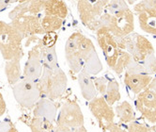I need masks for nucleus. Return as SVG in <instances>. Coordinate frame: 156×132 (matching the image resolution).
Returning <instances> with one entry per match:
<instances>
[{"label":"nucleus","mask_w":156,"mask_h":132,"mask_svg":"<svg viewBox=\"0 0 156 132\" xmlns=\"http://www.w3.org/2000/svg\"><path fill=\"white\" fill-rule=\"evenodd\" d=\"M149 89H151V90H152L154 93H156V75L154 76V78H152L151 82V84L149 85Z\"/></svg>","instance_id":"c9c22d12"},{"label":"nucleus","mask_w":156,"mask_h":132,"mask_svg":"<svg viewBox=\"0 0 156 132\" xmlns=\"http://www.w3.org/2000/svg\"><path fill=\"white\" fill-rule=\"evenodd\" d=\"M9 132H19L18 130H17V128L12 125V128H10V130L9 131Z\"/></svg>","instance_id":"4c0bfd02"},{"label":"nucleus","mask_w":156,"mask_h":132,"mask_svg":"<svg viewBox=\"0 0 156 132\" xmlns=\"http://www.w3.org/2000/svg\"><path fill=\"white\" fill-rule=\"evenodd\" d=\"M84 115L80 106L74 101L66 102L59 111L55 127L60 129H74L83 127Z\"/></svg>","instance_id":"423d86ee"},{"label":"nucleus","mask_w":156,"mask_h":132,"mask_svg":"<svg viewBox=\"0 0 156 132\" xmlns=\"http://www.w3.org/2000/svg\"><path fill=\"white\" fill-rule=\"evenodd\" d=\"M28 7H29V1L20 2L16 7H14L10 10V13H9V18L10 20H13L17 17L28 14Z\"/></svg>","instance_id":"a878e982"},{"label":"nucleus","mask_w":156,"mask_h":132,"mask_svg":"<svg viewBox=\"0 0 156 132\" xmlns=\"http://www.w3.org/2000/svg\"><path fill=\"white\" fill-rule=\"evenodd\" d=\"M44 0H34V1H29L28 7V14L40 16L41 13H43L44 9Z\"/></svg>","instance_id":"cd10ccee"},{"label":"nucleus","mask_w":156,"mask_h":132,"mask_svg":"<svg viewBox=\"0 0 156 132\" xmlns=\"http://www.w3.org/2000/svg\"><path fill=\"white\" fill-rule=\"evenodd\" d=\"M133 10L138 15L140 28L149 34L156 35V10L143 7L141 2L135 5Z\"/></svg>","instance_id":"2eb2a0df"},{"label":"nucleus","mask_w":156,"mask_h":132,"mask_svg":"<svg viewBox=\"0 0 156 132\" xmlns=\"http://www.w3.org/2000/svg\"><path fill=\"white\" fill-rule=\"evenodd\" d=\"M57 39L58 35L55 33H47L41 41L43 46H55Z\"/></svg>","instance_id":"7c9ffc66"},{"label":"nucleus","mask_w":156,"mask_h":132,"mask_svg":"<svg viewBox=\"0 0 156 132\" xmlns=\"http://www.w3.org/2000/svg\"><path fill=\"white\" fill-rule=\"evenodd\" d=\"M67 75L60 67L55 69L43 68L38 81L41 96L51 100L58 99L63 95L67 89Z\"/></svg>","instance_id":"f257e3e1"},{"label":"nucleus","mask_w":156,"mask_h":132,"mask_svg":"<svg viewBox=\"0 0 156 132\" xmlns=\"http://www.w3.org/2000/svg\"><path fill=\"white\" fill-rule=\"evenodd\" d=\"M12 121L7 118L0 123V132H9L10 128H12Z\"/></svg>","instance_id":"2f4dec72"},{"label":"nucleus","mask_w":156,"mask_h":132,"mask_svg":"<svg viewBox=\"0 0 156 132\" xmlns=\"http://www.w3.org/2000/svg\"><path fill=\"white\" fill-rule=\"evenodd\" d=\"M106 102L110 105L113 106L115 103L119 102L120 100V93H119V82L115 79H108L107 88L105 96H103Z\"/></svg>","instance_id":"5701e85b"},{"label":"nucleus","mask_w":156,"mask_h":132,"mask_svg":"<svg viewBox=\"0 0 156 132\" xmlns=\"http://www.w3.org/2000/svg\"><path fill=\"white\" fill-rule=\"evenodd\" d=\"M96 38L99 46L103 50L107 65L109 68L114 70L122 51L118 46L116 38L105 28H102L96 31Z\"/></svg>","instance_id":"1a4fd4ad"},{"label":"nucleus","mask_w":156,"mask_h":132,"mask_svg":"<svg viewBox=\"0 0 156 132\" xmlns=\"http://www.w3.org/2000/svg\"><path fill=\"white\" fill-rule=\"evenodd\" d=\"M13 3V1H5V0H0V13L5 10L8 7H9Z\"/></svg>","instance_id":"72a5a7b5"},{"label":"nucleus","mask_w":156,"mask_h":132,"mask_svg":"<svg viewBox=\"0 0 156 132\" xmlns=\"http://www.w3.org/2000/svg\"><path fill=\"white\" fill-rule=\"evenodd\" d=\"M41 60L43 68L55 69L59 67L58 55L55 46H43L41 43Z\"/></svg>","instance_id":"4be33fe9"},{"label":"nucleus","mask_w":156,"mask_h":132,"mask_svg":"<svg viewBox=\"0 0 156 132\" xmlns=\"http://www.w3.org/2000/svg\"><path fill=\"white\" fill-rule=\"evenodd\" d=\"M63 22L64 20L60 18L50 15H44L41 18V24L45 34H47V33H55V31L60 29V28L63 26Z\"/></svg>","instance_id":"b1692460"},{"label":"nucleus","mask_w":156,"mask_h":132,"mask_svg":"<svg viewBox=\"0 0 156 132\" xmlns=\"http://www.w3.org/2000/svg\"><path fill=\"white\" fill-rule=\"evenodd\" d=\"M78 84H79L82 96L87 101L92 100L97 96V90L94 82L91 79V75L82 71L78 74Z\"/></svg>","instance_id":"a211bd4d"},{"label":"nucleus","mask_w":156,"mask_h":132,"mask_svg":"<svg viewBox=\"0 0 156 132\" xmlns=\"http://www.w3.org/2000/svg\"><path fill=\"white\" fill-rule=\"evenodd\" d=\"M94 85L97 92L101 94V96H105V92H106V88H107V83L108 79L105 76H101V78H97L93 80Z\"/></svg>","instance_id":"c85d7f7f"},{"label":"nucleus","mask_w":156,"mask_h":132,"mask_svg":"<svg viewBox=\"0 0 156 132\" xmlns=\"http://www.w3.org/2000/svg\"><path fill=\"white\" fill-rule=\"evenodd\" d=\"M22 57H17L13 60L6 61L5 63V74L9 84L15 85L21 80L22 71H21V61Z\"/></svg>","instance_id":"aec40b11"},{"label":"nucleus","mask_w":156,"mask_h":132,"mask_svg":"<svg viewBox=\"0 0 156 132\" xmlns=\"http://www.w3.org/2000/svg\"><path fill=\"white\" fill-rule=\"evenodd\" d=\"M129 8V6L127 5V2L126 1H119V0H113V1H109L107 6L105 7V12L113 15L120 10L124 9H127Z\"/></svg>","instance_id":"bb28decb"},{"label":"nucleus","mask_w":156,"mask_h":132,"mask_svg":"<svg viewBox=\"0 0 156 132\" xmlns=\"http://www.w3.org/2000/svg\"><path fill=\"white\" fill-rule=\"evenodd\" d=\"M106 28L118 39L124 38L133 33L135 29V17L130 8L122 9L113 15L110 14Z\"/></svg>","instance_id":"0eeeda50"},{"label":"nucleus","mask_w":156,"mask_h":132,"mask_svg":"<svg viewBox=\"0 0 156 132\" xmlns=\"http://www.w3.org/2000/svg\"><path fill=\"white\" fill-rule=\"evenodd\" d=\"M135 105L145 119L151 124L156 123V93L147 88L137 94Z\"/></svg>","instance_id":"ddd939ff"},{"label":"nucleus","mask_w":156,"mask_h":132,"mask_svg":"<svg viewBox=\"0 0 156 132\" xmlns=\"http://www.w3.org/2000/svg\"><path fill=\"white\" fill-rule=\"evenodd\" d=\"M44 15L55 16L64 20L68 16L69 10L66 3L61 0H46L43 9Z\"/></svg>","instance_id":"6ab92c4d"},{"label":"nucleus","mask_w":156,"mask_h":132,"mask_svg":"<svg viewBox=\"0 0 156 132\" xmlns=\"http://www.w3.org/2000/svg\"><path fill=\"white\" fill-rule=\"evenodd\" d=\"M25 37L10 24L0 21V53L6 61L23 57L22 42Z\"/></svg>","instance_id":"f03ea898"},{"label":"nucleus","mask_w":156,"mask_h":132,"mask_svg":"<svg viewBox=\"0 0 156 132\" xmlns=\"http://www.w3.org/2000/svg\"><path fill=\"white\" fill-rule=\"evenodd\" d=\"M109 1L105 0H80L77 2V10L82 24L88 29L101 17Z\"/></svg>","instance_id":"9d476101"},{"label":"nucleus","mask_w":156,"mask_h":132,"mask_svg":"<svg viewBox=\"0 0 156 132\" xmlns=\"http://www.w3.org/2000/svg\"><path fill=\"white\" fill-rule=\"evenodd\" d=\"M109 132H126L123 128H121L119 125L114 124V126L109 129Z\"/></svg>","instance_id":"f704fd0d"},{"label":"nucleus","mask_w":156,"mask_h":132,"mask_svg":"<svg viewBox=\"0 0 156 132\" xmlns=\"http://www.w3.org/2000/svg\"><path fill=\"white\" fill-rule=\"evenodd\" d=\"M43 71L41 40L28 51V58L24 68V79L38 82Z\"/></svg>","instance_id":"9b49d317"},{"label":"nucleus","mask_w":156,"mask_h":132,"mask_svg":"<svg viewBox=\"0 0 156 132\" xmlns=\"http://www.w3.org/2000/svg\"><path fill=\"white\" fill-rule=\"evenodd\" d=\"M127 130L128 132H152L149 127L142 125L140 123H137V122H132L128 124Z\"/></svg>","instance_id":"c756f323"},{"label":"nucleus","mask_w":156,"mask_h":132,"mask_svg":"<svg viewBox=\"0 0 156 132\" xmlns=\"http://www.w3.org/2000/svg\"><path fill=\"white\" fill-rule=\"evenodd\" d=\"M5 112H6V103H5L2 94L0 93V117L3 116Z\"/></svg>","instance_id":"473e14b6"},{"label":"nucleus","mask_w":156,"mask_h":132,"mask_svg":"<svg viewBox=\"0 0 156 132\" xmlns=\"http://www.w3.org/2000/svg\"><path fill=\"white\" fill-rule=\"evenodd\" d=\"M73 132H87V128L85 127V126L81 127H78V128H75L73 130Z\"/></svg>","instance_id":"e433bc0d"},{"label":"nucleus","mask_w":156,"mask_h":132,"mask_svg":"<svg viewBox=\"0 0 156 132\" xmlns=\"http://www.w3.org/2000/svg\"><path fill=\"white\" fill-rule=\"evenodd\" d=\"M114 111L120 123L130 124L132 122H135L136 113L132 105L128 101H123L119 105H118Z\"/></svg>","instance_id":"412c9836"},{"label":"nucleus","mask_w":156,"mask_h":132,"mask_svg":"<svg viewBox=\"0 0 156 132\" xmlns=\"http://www.w3.org/2000/svg\"><path fill=\"white\" fill-rule=\"evenodd\" d=\"M88 108L96 118L100 128L104 132L109 131L115 124V111L103 96H96L88 103Z\"/></svg>","instance_id":"6e6552de"},{"label":"nucleus","mask_w":156,"mask_h":132,"mask_svg":"<svg viewBox=\"0 0 156 132\" xmlns=\"http://www.w3.org/2000/svg\"><path fill=\"white\" fill-rule=\"evenodd\" d=\"M10 25L27 39L37 37V35L45 34L41 24L40 16L26 14L12 20Z\"/></svg>","instance_id":"f8f14e48"},{"label":"nucleus","mask_w":156,"mask_h":132,"mask_svg":"<svg viewBox=\"0 0 156 132\" xmlns=\"http://www.w3.org/2000/svg\"><path fill=\"white\" fill-rule=\"evenodd\" d=\"M65 57L69 68L73 73L78 75L83 71V63L77 43L76 32H73L65 43Z\"/></svg>","instance_id":"4468645a"},{"label":"nucleus","mask_w":156,"mask_h":132,"mask_svg":"<svg viewBox=\"0 0 156 132\" xmlns=\"http://www.w3.org/2000/svg\"><path fill=\"white\" fill-rule=\"evenodd\" d=\"M33 113L34 117L47 120L54 124L58 117V108L53 100L42 97L35 105Z\"/></svg>","instance_id":"f3484780"},{"label":"nucleus","mask_w":156,"mask_h":132,"mask_svg":"<svg viewBox=\"0 0 156 132\" xmlns=\"http://www.w3.org/2000/svg\"><path fill=\"white\" fill-rule=\"evenodd\" d=\"M31 132H55V126L53 123L41 118L34 117L30 122Z\"/></svg>","instance_id":"393cba45"},{"label":"nucleus","mask_w":156,"mask_h":132,"mask_svg":"<svg viewBox=\"0 0 156 132\" xmlns=\"http://www.w3.org/2000/svg\"><path fill=\"white\" fill-rule=\"evenodd\" d=\"M12 93L18 104L26 108H34L40 99L42 98L38 82L26 79L20 80L13 85Z\"/></svg>","instance_id":"39448f33"},{"label":"nucleus","mask_w":156,"mask_h":132,"mask_svg":"<svg viewBox=\"0 0 156 132\" xmlns=\"http://www.w3.org/2000/svg\"><path fill=\"white\" fill-rule=\"evenodd\" d=\"M118 46L121 50L128 52L133 59L138 63H142L152 55H154V47L151 42L138 33H131L130 35L118 39Z\"/></svg>","instance_id":"7ed1b4c3"},{"label":"nucleus","mask_w":156,"mask_h":132,"mask_svg":"<svg viewBox=\"0 0 156 132\" xmlns=\"http://www.w3.org/2000/svg\"><path fill=\"white\" fill-rule=\"evenodd\" d=\"M76 38L83 63V71L90 75L101 73L103 70V64L92 41L78 31H76Z\"/></svg>","instance_id":"20e7f679"},{"label":"nucleus","mask_w":156,"mask_h":132,"mask_svg":"<svg viewBox=\"0 0 156 132\" xmlns=\"http://www.w3.org/2000/svg\"><path fill=\"white\" fill-rule=\"evenodd\" d=\"M152 79V76L147 74H133L124 73V84L128 89L135 94H138L149 88Z\"/></svg>","instance_id":"dca6fc26"},{"label":"nucleus","mask_w":156,"mask_h":132,"mask_svg":"<svg viewBox=\"0 0 156 132\" xmlns=\"http://www.w3.org/2000/svg\"><path fill=\"white\" fill-rule=\"evenodd\" d=\"M152 130H153V131H154V132H156V125H155V126H153V127H152Z\"/></svg>","instance_id":"58836bf2"}]
</instances>
